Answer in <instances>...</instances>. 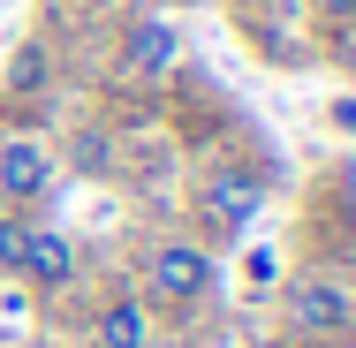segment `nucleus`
<instances>
[{
    "label": "nucleus",
    "instance_id": "6",
    "mask_svg": "<svg viewBox=\"0 0 356 348\" xmlns=\"http://www.w3.org/2000/svg\"><path fill=\"white\" fill-rule=\"evenodd\" d=\"M122 61L137 76H159L167 61H175V23H159V15H144L137 31H129V46H122Z\"/></svg>",
    "mask_w": 356,
    "mask_h": 348
},
{
    "label": "nucleus",
    "instance_id": "3",
    "mask_svg": "<svg viewBox=\"0 0 356 348\" xmlns=\"http://www.w3.org/2000/svg\"><path fill=\"white\" fill-rule=\"evenodd\" d=\"M258 205H266V182H258L250 167H220L213 182H205V227H213V235H243Z\"/></svg>",
    "mask_w": 356,
    "mask_h": 348
},
{
    "label": "nucleus",
    "instance_id": "1",
    "mask_svg": "<svg viewBox=\"0 0 356 348\" xmlns=\"http://www.w3.org/2000/svg\"><path fill=\"white\" fill-rule=\"evenodd\" d=\"M288 326L296 333H311V341H341L356 326V303H349V288L334 273H303L296 288H288Z\"/></svg>",
    "mask_w": 356,
    "mask_h": 348
},
{
    "label": "nucleus",
    "instance_id": "5",
    "mask_svg": "<svg viewBox=\"0 0 356 348\" xmlns=\"http://www.w3.org/2000/svg\"><path fill=\"white\" fill-rule=\"evenodd\" d=\"M15 273L31 280V288H61V280L76 273V242H69V235H54V227H31V235H23Z\"/></svg>",
    "mask_w": 356,
    "mask_h": 348
},
{
    "label": "nucleus",
    "instance_id": "4",
    "mask_svg": "<svg viewBox=\"0 0 356 348\" xmlns=\"http://www.w3.org/2000/svg\"><path fill=\"white\" fill-rule=\"evenodd\" d=\"M54 190V159L38 137H8L0 144V205H31Z\"/></svg>",
    "mask_w": 356,
    "mask_h": 348
},
{
    "label": "nucleus",
    "instance_id": "2",
    "mask_svg": "<svg viewBox=\"0 0 356 348\" xmlns=\"http://www.w3.org/2000/svg\"><path fill=\"white\" fill-rule=\"evenodd\" d=\"M144 273H152V303H197V295L213 288V250H197V242H159Z\"/></svg>",
    "mask_w": 356,
    "mask_h": 348
},
{
    "label": "nucleus",
    "instance_id": "7",
    "mask_svg": "<svg viewBox=\"0 0 356 348\" xmlns=\"http://www.w3.org/2000/svg\"><path fill=\"white\" fill-rule=\"evenodd\" d=\"M99 348H152V318H144V303H106L99 310Z\"/></svg>",
    "mask_w": 356,
    "mask_h": 348
},
{
    "label": "nucleus",
    "instance_id": "8",
    "mask_svg": "<svg viewBox=\"0 0 356 348\" xmlns=\"http://www.w3.org/2000/svg\"><path fill=\"white\" fill-rule=\"evenodd\" d=\"M23 235H31V219H0V273H15V258H23Z\"/></svg>",
    "mask_w": 356,
    "mask_h": 348
},
{
    "label": "nucleus",
    "instance_id": "9",
    "mask_svg": "<svg viewBox=\"0 0 356 348\" xmlns=\"http://www.w3.org/2000/svg\"><path fill=\"white\" fill-rule=\"evenodd\" d=\"M326 8V23H356V0H318Z\"/></svg>",
    "mask_w": 356,
    "mask_h": 348
}]
</instances>
